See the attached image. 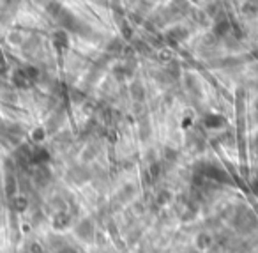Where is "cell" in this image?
Segmentation results:
<instances>
[{"instance_id":"6da1fadb","label":"cell","mask_w":258,"mask_h":253,"mask_svg":"<svg viewBox=\"0 0 258 253\" xmlns=\"http://www.w3.org/2000/svg\"><path fill=\"white\" fill-rule=\"evenodd\" d=\"M74 235L80 239V241H85V243H90L92 239H96V229H94L92 219H82V221H76V225L73 227Z\"/></svg>"},{"instance_id":"7a4b0ae2","label":"cell","mask_w":258,"mask_h":253,"mask_svg":"<svg viewBox=\"0 0 258 253\" xmlns=\"http://www.w3.org/2000/svg\"><path fill=\"white\" fill-rule=\"evenodd\" d=\"M129 253H137V252H129Z\"/></svg>"}]
</instances>
